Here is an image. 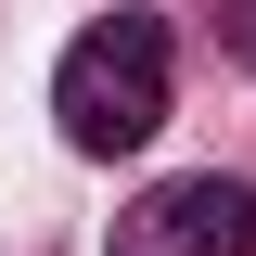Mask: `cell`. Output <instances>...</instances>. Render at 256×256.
<instances>
[{"mask_svg":"<svg viewBox=\"0 0 256 256\" xmlns=\"http://www.w3.org/2000/svg\"><path fill=\"white\" fill-rule=\"evenodd\" d=\"M166 77H180V52H166V13H90V26L64 38V64H52V116H64V154H90V166H116V154H141L166 128Z\"/></svg>","mask_w":256,"mask_h":256,"instance_id":"cell-1","label":"cell"},{"mask_svg":"<svg viewBox=\"0 0 256 256\" xmlns=\"http://www.w3.org/2000/svg\"><path fill=\"white\" fill-rule=\"evenodd\" d=\"M102 256H256V180H218V166L154 180V192L116 218Z\"/></svg>","mask_w":256,"mask_h":256,"instance_id":"cell-2","label":"cell"},{"mask_svg":"<svg viewBox=\"0 0 256 256\" xmlns=\"http://www.w3.org/2000/svg\"><path fill=\"white\" fill-rule=\"evenodd\" d=\"M218 38H230V64H256V0H218Z\"/></svg>","mask_w":256,"mask_h":256,"instance_id":"cell-3","label":"cell"}]
</instances>
